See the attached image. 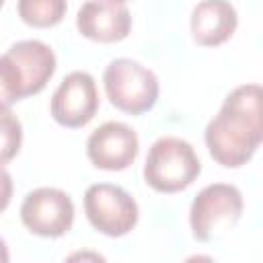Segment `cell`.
I'll use <instances>...</instances> for the list:
<instances>
[{
    "label": "cell",
    "instance_id": "obj_11",
    "mask_svg": "<svg viewBox=\"0 0 263 263\" xmlns=\"http://www.w3.org/2000/svg\"><path fill=\"white\" fill-rule=\"evenodd\" d=\"M189 25H191V35L195 43L214 47L232 37L238 25V16L230 2L203 0L193 6Z\"/></svg>",
    "mask_w": 263,
    "mask_h": 263
},
{
    "label": "cell",
    "instance_id": "obj_14",
    "mask_svg": "<svg viewBox=\"0 0 263 263\" xmlns=\"http://www.w3.org/2000/svg\"><path fill=\"white\" fill-rule=\"evenodd\" d=\"M23 99V78L14 62L2 53L0 55V109H10L12 103Z\"/></svg>",
    "mask_w": 263,
    "mask_h": 263
},
{
    "label": "cell",
    "instance_id": "obj_18",
    "mask_svg": "<svg viewBox=\"0 0 263 263\" xmlns=\"http://www.w3.org/2000/svg\"><path fill=\"white\" fill-rule=\"evenodd\" d=\"M0 263H8V247L4 238H0Z\"/></svg>",
    "mask_w": 263,
    "mask_h": 263
},
{
    "label": "cell",
    "instance_id": "obj_17",
    "mask_svg": "<svg viewBox=\"0 0 263 263\" xmlns=\"http://www.w3.org/2000/svg\"><path fill=\"white\" fill-rule=\"evenodd\" d=\"M183 263H216V259L210 257V255H191Z\"/></svg>",
    "mask_w": 263,
    "mask_h": 263
},
{
    "label": "cell",
    "instance_id": "obj_15",
    "mask_svg": "<svg viewBox=\"0 0 263 263\" xmlns=\"http://www.w3.org/2000/svg\"><path fill=\"white\" fill-rule=\"evenodd\" d=\"M64 263H107V259L97 253V251H90V249H80V251H74L70 253Z\"/></svg>",
    "mask_w": 263,
    "mask_h": 263
},
{
    "label": "cell",
    "instance_id": "obj_3",
    "mask_svg": "<svg viewBox=\"0 0 263 263\" xmlns=\"http://www.w3.org/2000/svg\"><path fill=\"white\" fill-rule=\"evenodd\" d=\"M103 84L111 105L129 115L150 111L158 99L156 74L132 58L111 60L103 72Z\"/></svg>",
    "mask_w": 263,
    "mask_h": 263
},
{
    "label": "cell",
    "instance_id": "obj_5",
    "mask_svg": "<svg viewBox=\"0 0 263 263\" xmlns=\"http://www.w3.org/2000/svg\"><path fill=\"white\" fill-rule=\"evenodd\" d=\"M88 222L107 236H123L138 224V203L119 185L95 183L84 193Z\"/></svg>",
    "mask_w": 263,
    "mask_h": 263
},
{
    "label": "cell",
    "instance_id": "obj_4",
    "mask_svg": "<svg viewBox=\"0 0 263 263\" xmlns=\"http://www.w3.org/2000/svg\"><path fill=\"white\" fill-rule=\"evenodd\" d=\"M242 193L230 183H212L203 187L189 210L191 232L197 240L208 242L230 230L242 216Z\"/></svg>",
    "mask_w": 263,
    "mask_h": 263
},
{
    "label": "cell",
    "instance_id": "obj_1",
    "mask_svg": "<svg viewBox=\"0 0 263 263\" xmlns=\"http://www.w3.org/2000/svg\"><path fill=\"white\" fill-rule=\"evenodd\" d=\"M261 138L263 107L259 84H240L230 90L203 134L212 158L226 168L247 164L257 152Z\"/></svg>",
    "mask_w": 263,
    "mask_h": 263
},
{
    "label": "cell",
    "instance_id": "obj_19",
    "mask_svg": "<svg viewBox=\"0 0 263 263\" xmlns=\"http://www.w3.org/2000/svg\"><path fill=\"white\" fill-rule=\"evenodd\" d=\"M2 6H4V2H2V0H0V8H2Z\"/></svg>",
    "mask_w": 263,
    "mask_h": 263
},
{
    "label": "cell",
    "instance_id": "obj_12",
    "mask_svg": "<svg viewBox=\"0 0 263 263\" xmlns=\"http://www.w3.org/2000/svg\"><path fill=\"white\" fill-rule=\"evenodd\" d=\"M68 4L64 0H21L16 10L27 25L33 27H51L64 18Z\"/></svg>",
    "mask_w": 263,
    "mask_h": 263
},
{
    "label": "cell",
    "instance_id": "obj_8",
    "mask_svg": "<svg viewBox=\"0 0 263 263\" xmlns=\"http://www.w3.org/2000/svg\"><path fill=\"white\" fill-rule=\"evenodd\" d=\"M140 150L138 134L123 121H105L86 140L88 160L103 171L127 168Z\"/></svg>",
    "mask_w": 263,
    "mask_h": 263
},
{
    "label": "cell",
    "instance_id": "obj_2",
    "mask_svg": "<svg viewBox=\"0 0 263 263\" xmlns=\"http://www.w3.org/2000/svg\"><path fill=\"white\" fill-rule=\"evenodd\" d=\"M201 173V162L187 140L177 136L158 138L146 156L144 181L158 193L187 189Z\"/></svg>",
    "mask_w": 263,
    "mask_h": 263
},
{
    "label": "cell",
    "instance_id": "obj_7",
    "mask_svg": "<svg viewBox=\"0 0 263 263\" xmlns=\"http://www.w3.org/2000/svg\"><path fill=\"white\" fill-rule=\"evenodd\" d=\"M51 117L64 127H82L99 111L95 78L84 70L70 72L51 95Z\"/></svg>",
    "mask_w": 263,
    "mask_h": 263
},
{
    "label": "cell",
    "instance_id": "obj_6",
    "mask_svg": "<svg viewBox=\"0 0 263 263\" xmlns=\"http://www.w3.org/2000/svg\"><path fill=\"white\" fill-rule=\"evenodd\" d=\"M21 220L29 232L45 238H58L72 228L74 203L58 187H37L21 203Z\"/></svg>",
    "mask_w": 263,
    "mask_h": 263
},
{
    "label": "cell",
    "instance_id": "obj_13",
    "mask_svg": "<svg viewBox=\"0 0 263 263\" xmlns=\"http://www.w3.org/2000/svg\"><path fill=\"white\" fill-rule=\"evenodd\" d=\"M23 142V125L21 119L10 109H0V164L12 160Z\"/></svg>",
    "mask_w": 263,
    "mask_h": 263
},
{
    "label": "cell",
    "instance_id": "obj_9",
    "mask_svg": "<svg viewBox=\"0 0 263 263\" xmlns=\"http://www.w3.org/2000/svg\"><path fill=\"white\" fill-rule=\"evenodd\" d=\"M76 27L86 39L113 43L127 37L132 29V14L125 2H84L76 14Z\"/></svg>",
    "mask_w": 263,
    "mask_h": 263
},
{
    "label": "cell",
    "instance_id": "obj_16",
    "mask_svg": "<svg viewBox=\"0 0 263 263\" xmlns=\"http://www.w3.org/2000/svg\"><path fill=\"white\" fill-rule=\"evenodd\" d=\"M12 197V177L10 173L0 164V212H4Z\"/></svg>",
    "mask_w": 263,
    "mask_h": 263
},
{
    "label": "cell",
    "instance_id": "obj_10",
    "mask_svg": "<svg viewBox=\"0 0 263 263\" xmlns=\"http://www.w3.org/2000/svg\"><path fill=\"white\" fill-rule=\"evenodd\" d=\"M6 55L14 62L23 78V99L45 88L55 72L53 49L39 39H23L8 47Z\"/></svg>",
    "mask_w": 263,
    "mask_h": 263
}]
</instances>
